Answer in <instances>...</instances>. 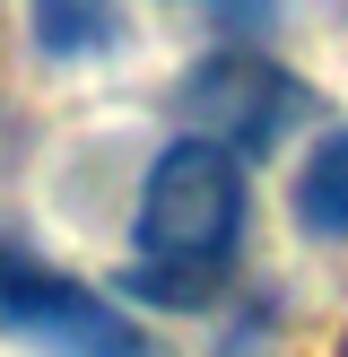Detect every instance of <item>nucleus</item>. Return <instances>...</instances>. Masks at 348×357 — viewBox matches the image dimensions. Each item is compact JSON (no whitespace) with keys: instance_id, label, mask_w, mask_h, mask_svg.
I'll use <instances>...</instances> for the list:
<instances>
[{"instance_id":"obj_7","label":"nucleus","mask_w":348,"mask_h":357,"mask_svg":"<svg viewBox=\"0 0 348 357\" xmlns=\"http://www.w3.org/2000/svg\"><path fill=\"white\" fill-rule=\"evenodd\" d=\"M209 9H235V0H209Z\"/></svg>"},{"instance_id":"obj_6","label":"nucleus","mask_w":348,"mask_h":357,"mask_svg":"<svg viewBox=\"0 0 348 357\" xmlns=\"http://www.w3.org/2000/svg\"><path fill=\"white\" fill-rule=\"evenodd\" d=\"M35 271H44V261H35V253H26V244H9V236H0V305H9V296H17V288H26V279H35Z\"/></svg>"},{"instance_id":"obj_2","label":"nucleus","mask_w":348,"mask_h":357,"mask_svg":"<svg viewBox=\"0 0 348 357\" xmlns=\"http://www.w3.org/2000/svg\"><path fill=\"white\" fill-rule=\"evenodd\" d=\"M183 114L191 139H218L226 157H261L287 122H305V87L261 52H209L183 79Z\"/></svg>"},{"instance_id":"obj_4","label":"nucleus","mask_w":348,"mask_h":357,"mask_svg":"<svg viewBox=\"0 0 348 357\" xmlns=\"http://www.w3.org/2000/svg\"><path fill=\"white\" fill-rule=\"evenodd\" d=\"M44 61H96L122 44V0H26Z\"/></svg>"},{"instance_id":"obj_5","label":"nucleus","mask_w":348,"mask_h":357,"mask_svg":"<svg viewBox=\"0 0 348 357\" xmlns=\"http://www.w3.org/2000/svg\"><path fill=\"white\" fill-rule=\"evenodd\" d=\"M296 227L305 236H348V131H322L296 174Z\"/></svg>"},{"instance_id":"obj_3","label":"nucleus","mask_w":348,"mask_h":357,"mask_svg":"<svg viewBox=\"0 0 348 357\" xmlns=\"http://www.w3.org/2000/svg\"><path fill=\"white\" fill-rule=\"evenodd\" d=\"M0 323H9L17 340H35L44 357H166L148 331H131L104 296H87L79 279H61V271H35L26 288L0 305Z\"/></svg>"},{"instance_id":"obj_1","label":"nucleus","mask_w":348,"mask_h":357,"mask_svg":"<svg viewBox=\"0 0 348 357\" xmlns=\"http://www.w3.org/2000/svg\"><path fill=\"white\" fill-rule=\"evenodd\" d=\"M244 244V157L218 139H166L139 183V261L122 288L148 305H209Z\"/></svg>"}]
</instances>
